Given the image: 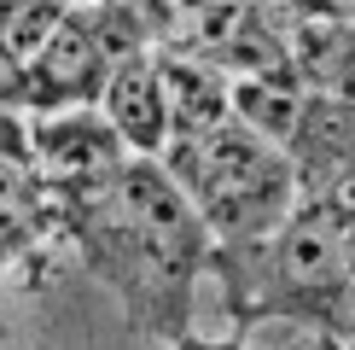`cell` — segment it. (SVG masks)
<instances>
[{"label": "cell", "instance_id": "cell-2", "mask_svg": "<svg viewBox=\"0 0 355 350\" xmlns=\"http://www.w3.org/2000/svg\"><path fill=\"white\" fill-rule=\"evenodd\" d=\"M204 274H216L233 333H250L262 321H297L315 339L349 333V269L320 199H297L274 228L250 240L210 245Z\"/></svg>", "mask_w": 355, "mask_h": 350}, {"label": "cell", "instance_id": "cell-10", "mask_svg": "<svg viewBox=\"0 0 355 350\" xmlns=\"http://www.w3.org/2000/svg\"><path fill=\"white\" fill-rule=\"evenodd\" d=\"M64 12H70V0H0V47L18 65H29Z\"/></svg>", "mask_w": 355, "mask_h": 350}, {"label": "cell", "instance_id": "cell-6", "mask_svg": "<svg viewBox=\"0 0 355 350\" xmlns=\"http://www.w3.org/2000/svg\"><path fill=\"white\" fill-rule=\"evenodd\" d=\"M279 152H286V164H291L297 199H315L332 175L355 169V99L309 88L303 117L291 123V135L279 140Z\"/></svg>", "mask_w": 355, "mask_h": 350}, {"label": "cell", "instance_id": "cell-13", "mask_svg": "<svg viewBox=\"0 0 355 350\" xmlns=\"http://www.w3.org/2000/svg\"><path fill=\"white\" fill-rule=\"evenodd\" d=\"M332 94H349L355 99V18L344 29V58H338V88H332Z\"/></svg>", "mask_w": 355, "mask_h": 350}, {"label": "cell", "instance_id": "cell-12", "mask_svg": "<svg viewBox=\"0 0 355 350\" xmlns=\"http://www.w3.org/2000/svg\"><path fill=\"white\" fill-rule=\"evenodd\" d=\"M169 350H250L245 333H227V339H204V333H181V339H169Z\"/></svg>", "mask_w": 355, "mask_h": 350}, {"label": "cell", "instance_id": "cell-5", "mask_svg": "<svg viewBox=\"0 0 355 350\" xmlns=\"http://www.w3.org/2000/svg\"><path fill=\"white\" fill-rule=\"evenodd\" d=\"M128 146L116 140L99 106H64V111H35L29 117V169L41 181H94L111 164H123Z\"/></svg>", "mask_w": 355, "mask_h": 350}, {"label": "cell", "instance_id": "cell-1", "mask_svg": "<svg viewBox=\"0 0 355 350\" xmlns=\"http://www.w3.org/2000/svg\"><path fill=\"white\" fill-rule=\"evenodd\" d=\"M41 204L82 251L87 274L116 292L135 333L169 344L192 327V292L210 262V228L164 158L128 152L94 181H41Z\"/></svg>", "mask_w": 355, "mask_h": 350}, {"label": "cell", "instance_id": "cell-7", "mask_svg": "<svg viewBox=\"0 0 355 350\" xmlns=\"http://www.w3.org/2000/svg\"><path fill=\"white\" fill-rule=\"evenodd\" d=\"M99 111L116 128V140L140 158H157L169 140V111H164V76H157V47L128 53L105 65V82H99Z\"/></svg>", "mask_w": 355, "mask_h": 350}, {"label": "cell", "instance_id": "cell-8", "mask_svg": "<svg viewBox=\"0 0 355 350\" xmlns=\"http://www.w3.org/2000/svg\"><path fill=\"white\" fill-rule=\"evenodd\" d=\"M157 76H164L169 140H198V135H210L216 123L233 117L227 76H221L216 65H204V58H192V53H175V47H157Z\"/></svg>", "mask_w": 355, "mask_h": 350}, {"label": "cell", "instance_id": "cell-4", "mask_svg": "<svg viewBox=\"0 0 355 350\" xmlns=\"http://www.w3.org/2000/svg\"><path fill=\"white\" fill-rule=\"evenodd\" d=\"M111 58L99 53L82 6H70L58 29L41 41V53L24 65V117L35 111H64V106H94Z\"/></svg>", "mask_w": 355, "mask_h": 350}, {"label": "cell", "instance_id": "cell-11", "mask_svg": "<svg viewBox=\"0 0 355 350\" xmlns=\"http://www.w3.org/2000/svg\"><path fill=\"white\" fill-rule=\"evenodd\" d=\"M327 216H332V228H338L344 269H349V333H344V339H355V210H332V204H327Z\"/></svg>", "mask_w": 355, "mask_h": 350}, {"label": "cell", "instance_id": "cell-9", "mask_svg": "<svg viewBox=\"0 0 355 350\" xmlns=\"http://www.w3.org/2000/svg\"><path fill=\"white\" fill-rule=\"evenodd\" d=\"M227 94H233V117H239L245 128H257L262 140L279 146V140L291 135V123L303 117L309 82L291 65H274V70H257V76H233Z\"/></svg>", "mask_w": 355, "mask_h": 350}, {"label": "cell", "instance_id": "cell-3", "mask_svg": "<svg viewBox=\"0 0 355 350\" xmlns=\"http://www.w3.org/2000/svg\"><path fill=\"white\" fill-rule=\"evenodd\" d=\"M157 158L181 181L192 210L204 216L210 245L250 240V233L274 228L297 204V181H291L286 152L274 140H262L257 128H245L239 117L216 123L198 140H169Z\"/></svg>", "mask_w": 355, "mask_h": 350}, {"label": "cell", "instance_id": "cell-14", "mask_svg": "<svg viewBox=\"0 0 355 350\" xmlns=\"http://www.w3.org/2000/svg\"><path fill=\"white\" fill-rule=\"evenodd\" d=\"M320 350H355V339H320Z\"/></svg>", "mask_w": 355, "mask_h": 350}]
</instances>
